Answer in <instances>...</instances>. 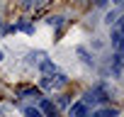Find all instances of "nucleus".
<instances>
[{"instance_id": "f257e3e1", "label": "nucleus", "mask_w": 124, "mask_h": 117, "mask_svg": "<svg viewBox=\"0 0 124 117\" xmlns=\"http://www.w3.org/2000/svg\"><path fill=\"white\" fill-rule=\"evenodd\" d=\"M63 85H66V76H61V73H54V76H44L41 78V88H49V90L63 88Z\"/></svg>"}, {"instance_id": "f03ea898", "label": "nucleus", "mask_w": 124, "mask_h": 117, "mask_svg": "<svg viewBox=\"0 0 124 117\" xmlns=\"http://www.w3.org/2000/svg\"><path fill=\"white\" fill-rule=\"evenodd\" d=\"M105 100H107V95H105L102 88H93V90H88L85 98H83L85 105H97V102H105Z\"/></svg>"}, {"instance_id": "7ed1b4c3", "label": "nucleus", "mask_w": 124, "mask_h": 117, "mask_svg": "<svg viewBox=\"0 0 124 117\" xmlns=\"http://www.w3.org/2000/svg\"><path fill=\"white\" fill-rule=\"evenodd\" d=\"M112 46H114L117 54H124V29L119 25L112 29Z\"/></svg>"}, {"instance_id": "20e7f679", "label": "nucleus", "mask_w": 124, "mask_h": 117, "mask_svg": "<svg viewBox=\"0 0 124 117\" xmlns=\"http://www.w3.org/2000/svg\"><path fill=\"white\" fill-rule=\"evenodd\" d=\"M68 115L71 117H88L90 112H88V105L80 100V102H76V105H71V110H68Z\"/></svg>"}, {"instance_id": "39448f33", "label": "nucleus", "mask_w": 124, "mask_h": 117, "mask_svg": "<svg viewBox=\"0 0 124 117\" xmlns=\"http://www.w3.org/2000/svg\"><path fill=\"white\" fill-rule=\"evenodd\" d=\"M39 112H44V115H49V117H56V105H54V102H49L46 98H41Z\"/></svg>"}, {"instance_id": "423d86ee", "label": "nucleus", "mask_w": 124, "mask_h": 117, "mask_svg": "<svg viewBox=\"0 0 124 117\" xmlns=\"http://www.w3.org/2000/svg\"><path fill=\"white\" fill-rule=\"evenodd\" d=\"M88 117H117V110H114V107H105V110H95V112L88 115Z\"/></svg>"}, {"instance_id": "0eeeda50", "label": "nucleus", "mask_w": 124, "mask_h": 117, "mask_svg": "<svg viewBox=\"0 0 124 117\" xmlns=\"http://www.w3.org/2000/svg\"><path fill=\"white\" fill-rule=\"evenodd\" d=\"M39 66H41L44 76H54V73H58V71H56V66H54L51 61H46V58H41V64H39Z\"/></svg>"}, {"instance_id": "6e6552de", "label": "nucleus", "mask_w": 124, "mask_h": 117, "mask_svg": "<svg viewBox=\"0 0 124 117\" xmlns=\"http://www.w3.org/2000/svg\"><path fill=\"white\" fill-rule=\"evenodd\" d=\"M24 117H41V112L37 107H24Z\"/></svg>"}, {"instance_id": "1a4fd4ad", "label": "nucleus", "mask_w": 124, "mask_h": 117, "mask_svg": "<svg viewBox=\"0 0 124 117\" xmlns=\"http://www.w3.org/2000/svg\"><path fill=\"white\" fill-rule=\"evenodd\" d=\"M49 25H54V27H58V25H61V17H49Z\"/></svg>"}, {"instance_id": "9d476101", "label": "nucleus", "mask_w": 124, "mask_h": 117, "mask_svg": "<svg viewBox=\"0 0 124 117\" xmlns=\"http://www.w3.org/2000/svg\"><path fill=\"white\" fill-rule=\"evenodd\" d=\"M114 20H117V15H114V12H109V15H107V20H105V22H107V25H112V22H114Z\"/></svg>"}, {"instance_id": "9b49d317", "label": "nucleus", "mask_w": 124, "mask_h": 117, "mask_svg": "<svg viewBox=\"0 0 124 117\" xmlns=\"http://www.w3.org/2000/svg\"><path fill=\"white\" fill-rule=\"evenodd\" d=\"M107 3V0H95V5H105Z\"/></svg>"}, {"instance_id": "f8f14e48", "label": "nucleus", "mask_w": 124, "mask_h": 117, "mask_svg": "<svg viewBox=\"0 0 124 117\" xmlns=\"http://www.w3.org/2000/svg\"><path fill=\"white\" fill-rule=\"evenodd\" d=\"M114 3H117V5H124V0H114Z\"/></svg>"}, {"instance_id": "ddd939ff", "label": "nucleus", "mask_w": 124, "mask_h": 117, "mask_svg": "<svg viewBox=\"0 0 124 117\" xmlns=\"http://www.w3.org/2000/svg\"><path fill=\"white\" fill-rule=\"evenodd\" d=\"M0 27H3V22H0Z\"/></svg>"}]
</instances>
